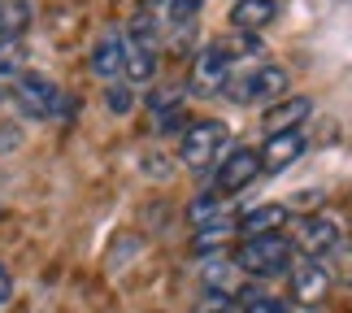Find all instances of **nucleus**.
Listing matches in <instances>:
<instances>
[{
  "label": "nucleus",
  "mask_w": 352,
  "mask_h": 313,
  "mask_svg": "<svg viewBox=\"0 0 352 313\" xmlns=\"http://www.w3.org/2000/svg\"><path fill=\"white\" fill-rule=\"evenodd\" d=\"M122 35L131 39V44H140V48H148V52H161V22L153 18L148 9H140L135 18L122 26Z\"/></svg>",
  "instance_id": "f3484780"
},
{
  "label": "nucleus",
  "mask_w": 352,
  "mask_h": 313,
  "mask_svg": "<svg viewBox=\"0 0 352 313\" xmlns=\"http://www.w3.org/2000/svg\"><path fill=\"white\" fill-rule=\"evenodd\" d=\"M226 122H218V118H196V122H187V131L179 135V161L192 174H205V170H213L222 161V153H226Z\"/></svg>",
  "instance_id": "7ed1b4c3"
},
{
  "label": "nucleus",
  "mask_w": 352,
  "mask_h": 313,
  "mask_svg": "<svg viewBox=\"0 0 352 313\" xmlns=\"http://www.w3.org/2000/svg\"><path fill=\"white\" fill-rule=\"evenodd\" d=\"M13 301V274H9V266L0 261V309H5Z\"/></svg>",
  "instance_id": "c85d7f7f"
},
{
  "label": "nucleus",
  "mask_w": 352,
  "mask_h": 313,
  "mask_svg": "<svg viewBox=\"0 0 352 313\" xmlns=\"http://www.w3.org/2000/svg\"><path fill=\"white\" fill-rule=\"evenodd\" d=\"M274 18H278V0H235L231 13H226L231 35H256V31H265Z\"/></svg>",
  "instance_id": "9b49d317"
},
{
  "label": "nucleus",
  "mask_w": 352,
  "mask_h": 313,
  "mask_svg": "<svg viewBox=\"0 0 352 313\" xmlns=\"http://www.w3.org/2000/svg\"><path fill=\"white\" fill-rule=\"evenodd\" d=\"M31 18V0H0V39H22Z\"/></svg>",
  "instance_id": "a211bd4d"
},
{
  "label": "nucleus",
  "mask_w": 352,
  "mask_h": 313,
  "mask_svg": "<svg viewBox=\"0 0 352 313\" xmlns=\"http://www.w3.org/2000/svg\"><path fill=\"white\" fill-rule=\"evenodd\" d=\"M231 261L239 266L243 279H278V274L292 270L296 248H292V239L283 235V230H278V235H252V239L235 244Z\"/></svg>",
  "instance_id": "f03ea898"
},
{
  "label": "nucleus",
  "mask_w": 352,
  "mask_h": 313,
  "mask_svg": "<svg viewBox=\"0 0 352 313\" xmlns=\"http://www.w3.org/2000/svg\"><path fill=\"white\" fill-rule=\"evenodd\" d=\"M170 109H183V87L179 83H166L157 91H148V114H170Z\"/></svg>",
  "instance_id": "b1692460"
},
{
  "label": "nucleus",
  "mask_w": 352,
  "mask_h": 313,
  "mask_svg": "<svg viewBox=\"0 0 352 313\" xmlns=\"http://www.w3.org/2000/svg\"><path fill=\"white\" fill-rule=\"evenodd\" d=\"M256 179H261V153H256V148H231V153H222V161L213 166V192L231 196V200Z\"/></svg>",
  "instance_id": "0eeeda50"
},
{
  "label": "nucleus",
  "mask_w": 352,
  "mask_h": 313,
  "mask_svg": "<svg viewBox=\"0 0 352 313\" xmlns=\"http://www.w3.org/2000/svg\"><path fill=\"white\" fill-rule=\"evenodd\" d=\"M187 217H192V226H209V222L231 217V205H226V196H218V192H200L192 205H187Z\"/></svg>",
  "instance_id": "6ab92c4d"
},
{
  "label": "nucleus",
  "mask_w": 352,
  "mask_h": 313,
  "mask_svg": "<svg viewBox=\"0 0 352 313\" xmlns=\"http://www.w3.org/2000/svg\"><path fill=\"white\" fill-rule=\"evenodd\" d=\"M292 91V74L274 61H252L226 78L222 96L231 105H274Z\"/></svg>",
  "instance_id": "f257e3e1"
},
{
  "label": "nucleus",
  "mask_w": 352,
  "mask_h": 313,
  "mask_svg": "<svg viewBox=\"0 0 352 313\" xmlns=\"http://www.w3.org/2000/svg\"><path fill=\"white\" fill-rule=\"evenodd\" d=\"M305 127L300 131H283V135H265V144L256 148L261 153V174H283L287 166H296V161L305 157Z\"/></svg>",
  "instance_id": "9d476101"
},
{
  "label": "nucleus",
  "mask_w": 352,
  "mask_h": 313,
  "mask_svg": "<svg viewBox=\"0 0 352 313\" xmlns=\"http://www.w3.org/2000/svg\"><path fill=\"white\" fill-rule=\"evenodd\" d=\"M135 105H140V96H135V87L126 83V78H113V83H104V109H109L113 118H126Z\"/></svg>",
  "instance_id": "aec40b11"
},
{
  "label": "nucleus",
  "mask_w": 352,
  "mask_h": 313,
  "mask_svg": "<svg viewBox=\"0 0 352 313\" xmlns=\"http://www.w3.org/2000/svg\"><path fill=\"white\" fill-rule=\"evenodd\" d=\"M22 144V127L18 122H0V153H13Z\"/></svg>",
  "instance_id": "bb28decb"
},
{
  "label": "nucleus",
  "mask_w": 352,
  "mask_h": 313,
  "mask_svg": "<svg viewBox=\"0 0 352 313\" xmlns=\"http://www.w3.org/2000/svg\"><path fill=\"white\" fill-rule=\"evenodd\" d=\"M235 305H239V313H287V305H283L278 296L256 292V288H243V292L235 296Z\"/></svg>",
  "instance_id": "4be33fe9"
},
{
  "label": "nucleus",
  "mask_w": 352,
  "mask_h": 313,
  "mask_svg": "<svg viewBox=\"0 0 352 313\" xmlns=\"http://www.w3.org/2000/svg\"><path fill=\"white\" fill-rule=\"evenodd\" d=\"M239 235L235 217H222V222H209V226H196L192 235V248L200 257H222V248H231V239Z\"/></svg>",
  "instance_id": "dca6fc26"
},
{
  "label": "nucleus",
  "mask_w": 352,
  "mask_h": 313,
  "mask_svg": "<svg viewBox=\"0 0 352 313\" xmlns=\"http://www.w3.org/2000/svg\"><path fill=\"white\" fill-rule=\"evenodd\" d=\"M187 122H192V118H187V109H170V114H157L153 118V135H174V131H187Z\"/></svg>",
  "instance_id": "393cba45"
},
{
  "label": "nucleus",
  "mask_w": 352,
  "mask_h": 313,
  "mask_svg": "<svg viewBox=\"0 0 352 313\" xmlns=\"http://www.w3.org/2000/svg\"><path fill=\"white\" fill-rule=\"evenodd\" d=\"M166 9H170V22H174V26H187L200 9H205V0H170Z\"/></svg>",
  "instance_id": "a878e982"
},
{
  "label": "nucleus",
  "mask_w": 352,
  "mask_h": 313,
  "mask_svg": "<svg viewBox=\"0 0 352 313\" xmlns=\"http://www.w3.org/2000/svg\"><path fill=\"white\" fill-rule=\"evenodd\" d=\"M309 114H314V100L309 96H296V91H287L283 100L265 105L261 109V135H283V131H300Z\"/></svg>",
  "instance_id": "1a4fd4ad"
},
{
  "label": "nucleus",
  "mask_w": 352,
  "mask_h": 313,
  "mask_svg": "<svg viewBox=\"0 0 352 313\" xmlns=\"http://www.w3.org/2000/svg\"><path fill=\"white\" fill-rule=\"evenodd\" d=\"M235 74V48L231 39H209L192 57V74H187V91L192 96H222L226 78Z\"/></svg>",
  "instance_id": "39448f33"
},
{
  "label": "nucleus",
  "mask_w": 352,
  "mask_h": 313,
  "mask_svg": "<svg viewBox=\"0 0 352 313\" xmlns=\"http://www.w3.org/2000/svg\"><path fill=\"white\" fill-rule=\"evenodd\" d=\"M9 100V83H0V105H5Z\"/></svg>",
  "instance_id": "7c9ffc66"
},
{
  "label": "nucleus",
  "mask_w": 352,
  "mask_h": 313,
  "mask_svg": "<svg viewBox=\"0 0 352 313\" xmlns=\"http://www.w3.org/2000/svg\"><path fill=\"white\" fill-rule=\"evenodd\" d=\"M340 244H344V230H340V217L331 213H305L292 235V248H300V257H314V261H327Z\"/></svg>",
  "instance_id": "423d86ee"
},
{
  "label": "nucleus",
  "mask_w": 352,
  "mask_h": 313,
  "mask_svg": "<svg viewBox=\"0 0 352 313\" xmlns=\"http://www.w3.org/2000/svg\"><path fill=\"white\" fill-rule=\"evenodd\" d=\"M300 313H318V309H300Z\"/></svg>",
  "instance_id": "2f4dec72"
},
{
  "label": "nucleus",
  "mask_w": 352,
  "mask_h": 313,
  "mask_svg": "<svg viewBox=\"0 0 352 313\" xmlns=\"http://www.w3.org/2000/svg\"><path fill=\"white\" fill-rule=\"evenodd\" d=\"M87 70L104 78V83H113L122 78V31H104L96 44H91V57H87Z\"/></svg>",
  "instance_id": "ddd939ff"
},
{
  "label": "nucleus",
  "mask_w": 352,
  "mask_h": 313,
  "mask_svg": "<svg viewBox=\"0 0 352 313\" xmlns=\"http://www.w3.org/2000/svg\"><path fill=\"white\" fill-rule=\"evenodd\" d=\"M287 222H292V209L274 200V205H256V209H248L235 226H239L243 239H252V235H278Z\"/></svg>",
  "instance_id": "4468645a"
},
{
  "label": "nucleus",
  "mask_w": 352,
  "mask_h": 313,
  "mask_svg": "<svg viewBox=\"0 0 352 313\" xmlns=\"http://www.w3.org/2000/svg\"><path fill=\"white\" fill-rule=\"evenodd\" d=\"M327 274H331V283H340V288L352 292V244H340L327 257Z\"/></svg>",
  "instance_id": "5701e85b"
},
{
  "label": "nucleus",
  "mask_w": 352,
  "mask_h": 313,
  "mask_svg": "<svg viewBox=\"0 0 352 313\" xmlns=\"http://www.w3.org/2000/svg\"><path fill=\"white\" fill-rule=\"evenodd\" d=\"M122 78H126L131 87L153 83V78H157V52H148V48H140V44H131V39L122 35Z\"/></svg>",
  "instance_id": "2eb2a0df"
},
{
  "label": "nucleus",
  "mask_w": 352,
  "mask_h": 313,
  "mask_svg": "<svg viewBox=\"0 0 352 313\" xmlns=\"http://www.w3.org/2000/svg\"><path fill=\"white\" fill-rule=\"evenodd\" d=\"M9 105L18 109L22 118H31V122H44V118H57V114H65V91H61L57 83H52L48 74L22 70V74L9 83Z\"/></svg>",
  "instance_id": "20e7f679"
},
{
  "label": "nucleus",
  "mask_w": 352,
  "mask_h": 313,
  "mask_svg": "<svg viewBox=\"0 0 352 313\" xmlns=\"http://www.w3.org/2000/svg\"><path fill=\"white\" fill-rule=\"evenodd\" d=\"M26 70V48L22 39H0V83H13Z\"/></svg>",
  "instance_id": "412c9836"
},
{
  "label": "nucleus",
  "mask_w": 352,
  "mask_h": 313,
  "mask_svg": "<svg viewBox=\"0 0 352 313\" xmlns=\"http://www.w3.org/2000/svg\"><path fill=\"white\" fill-rule=\"evenodd\" d=\"M292 296L300 309H318L322 301L331 296V274H327V261H314V257H300V261H292Z\"/></svg>",
  "instance_id": "6e6552de"
},
{
  "label": "nucleus",
  "mask_w": 352,
  "mask_h": 313,
  "mask_svg": "<svg viewBox=\"0 0 352 313\" xmlns=\"http://www.w3.org/2000/svg\"><path fill=\"white\" fill-rule=\"evenodd\" d=\"M196 313H239V305L226 301V296H205V305H200Z\"/></svg>",
  "instance_id": "cd10ccee"
},
{
  "label": "nucleus",
  "mask_w": 352,
  "mask_h": 313,
  "mask_svg": "<svg viewBox=\"0 0 352 313\" xmlns=\"http://www.w3.org/2000/svg\"><path fill=\"white\" fill-rule=\"evenodd\" d=\"M239 279L243 274H239V266L231 257H205V266H200V288H205V296H226V301H235L243 292Z\"/></svg>",
  "instance_id": "f8f14e48"
},
{
  "label": "nucleus",
  "mask_w": 352,
  "mask_h": 313,
  "mask_svg": "<svg viewBox=\"0 0 352 313\" xmlns=\"http://www.w3.org/2000/svg\"><path fill=\"white\" fill-rule=\"evenodd\" d=\"M161 5H170V0H140V9H148V13H157Z\"/></svg>",
  "instance_id": "c756f323"
}]
</instances>
